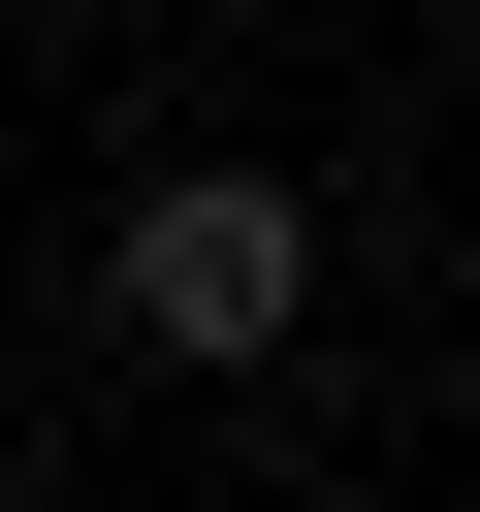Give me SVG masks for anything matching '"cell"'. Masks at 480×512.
<instances>
[{
  "label": "cell",
  "mask_w": 480,
  "mask_h": 512,
  "mask_svg": "<svg viewBox=\"0 0 480 512\" xmlns=\"http://www.w3.org/2000/svg\"><path fill=\"white\" fill-rule=\"evenodd\" d=\"M96 288H128V352H192V384H256V352L320 320V224H288V160H160Z\"/></svg>",
  "instance_id": "6da1fadb"
}]
</instances>
